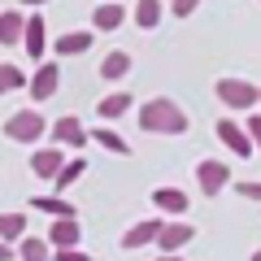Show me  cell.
I'll list each match as a JSON object with an SVG mask.
<instances>
[{"instance_id":"obj_1","label":"cell","mask_w":261,"mask_h":261,"mask_svg":"<svg viewBox=\"0 0 261 261\" xmlns=\"http://www.w3.org/2000/svg\"><path fill=\"white\" fill-rule=\"evenodd\" d=\"M140 130H152V135H183L187 130V113L178 109L174 100L157 96V100H148L140 109Z\"/></svg>"},{"instance_id":"obj_2","label":"cell","mask_w":261,"mask_h":261,"mask_svg":"<svg viewBox=\"0 0 261 261\" xmlns=\"http://www.w3.org/2000/svg\"><path fill=\"white\" fill-rule=\"evenodd\" d=\"M44 130H48V122H44V113H39V109H18L9 122H5V135L18 140V144H35Z\"/></svg>"},{"instance_id":"obj_3","label":"cell","mask_w":261,"mask_h":261,"mask_svg":"<svg viewBox=\"0 0 261 261\" xmlns=\"http://www.w3.org/2000/svg\"><path fill=\"white\" fill-rule=\"evenodd\" d=\"M218 100L231 105V109H252L257 105V87L244 83V79H218Z\"/></svg>"},{"instance_id":"obj_4","label":"cell","mask_w":261,"mask_h":261,"mask_svg":"<svg viewBox=\"0 0 261 261\" xmlns=\"http://www.w3.org/2000/svg\"><path fill=\"white\" fill-rule=\"evenodd\" d=\"M196 183H200V192L205 196H214V192H222L226 183H231V170L222 166V161H200V166H196Z\"/></svg>"},{"instance_id":"obj_5","label":"cell","mask_w":261,"mask_h":261,"mask_svg":"<svg viewBox=\"0 0 261 261\" xmlns=\"http://www.w3.org/2000/svg\"><path fill=\"white\" fill-rule=\"evenodd\" d=\"M218 135H222V144L235 152V157H252V140H248V130H244V126H235L231 118H222V122H218Z\"/></svg>"},{"instance_id":"obj_6","label":"cell","mask_w":261,"mask_h":261,"mask_svg":"<svg viewBox=\"0 0 261 261\" xmlns=\"http://www.w3.org/2000/svg\"><path fill=\"white\" fill-rule=\"evenodd\" d=\"M27 92H31V100H35V105L48 100V96L57 92V65H39L35 74L27 79Z\"/></svg>"},{"instance_id":"obj_7","label":"cell","mask_w":261,"mask_h":261,"mask_svg":"<svg viewBox=\"0 0 261 261\" xmlns=\"http://www.w3.org/2000/svg\"><path fill=\"white\" fill-rule=\"evenodd\" d=\"M192 235H196V231H192L187 222H161V235H157V244H161V252H178L187 240H192Z\"/></svg>"},{"instance_id":"obj_8","label":"cell","mask_w":261,"mask_h":261,"mask_svg":"<svg viewBox=\"0 0 261 261\" xmlns=\"http://www.w3.org/2000/svg\"><path fill=\"white\" fill-rule=\"evenodd\" d=\"M53 140L57 144H70V148H83V144H87V130H83V122H79V118H61V122H53Z\"/></svg>"},{"instance_id":"obj_9","label":"cell","mask_w":261,"mask_h":261,"mask_svg":"<svg viewBox=\"0 0 261 261\" xmlns=\"http://www.w3.org/2000/svg\"><path fill=\"white\" fill-rule=\"evenodd\" d=\"M157 235H161V222H157V218H148V222H135L126 235H122V248H144V244H152Z\"/></svg>"},{"instance_id":"obj_10","label":"cell","mask_w":261,"mask_h":261,"mask_svg":"<svg viewBox=\"0 0 261 261\" xmlns=\"http://www.w3.org/2000/svg\"><path fill=\"white\" fill-rule=\"evenodd\" d=\"M79 240H83V231H79L74 218H57L53 231H48V244H61V248H74Z\"/></svg>"},{"instance_id":"obj_11","label":"cell","mask_w":261,"mask_h":261,"mask_svg":"<svg viewBox=\"0 0 261 261\" xmlns=\"http://www.w3.org/2000/svg\"><path fill=\"white\" fill-rule=\"evenodd\" d=\"M152 205L166 209V214H183L187 209V192L183 187H157V192H152Z\"/></svg>"},{"instance_id":"obj_12","label":"cell","mask_w":261,"mask_h":261,"mask_svg":"<svg viewBox=\"0 0 261 261\" xmlns=\"http://www.w3.org/2000/svg\"><path fill=\"white\" fill-rule=\"evenodd\" d=\"M122 18H126V9H122L118 0H109V5H96V13H92L96 31H118V27H122Z\"/></svg>"},{"instance_id":"obj_13","label":"cell","mask_w":261,"mask_h":261,"mask_svg":"<svg viewBox=\"0 0 261 261\" xmlns=\"http://www.w3.org/2000/svg\"><path fill=\"white\" fill-rule=\"evenodd\" d=\"M22 31H27V18H22L18 9H5V13H0V44H18Z\"/></svg>"},{"instance_id":"obj_14","label":"cell","mask_w":261,"mask_h":261,"mask_svg":"<svg viewBox=\"0 0 261 261\" xmlns=\"http://www.w3.org/2000/svg\"><path fill=\"white\" fill-rule=\"evenodd\" d=\"M22 44H27V53L39 61V53H44V44H48V39H44V18H39V13H35V18H27V31H22Z\"/></svg>"},{"instance_id":"obj_15","label":"cell","mask_w":261,"mask_h":261,"mask_svg":"<svg viewBox=\"0 0 261 261\" xmlns=\"http://www.w3.org/2000/svg\"><path fill=\"white\" fill-rule=\"evenodd\" d=\"M65 161H61V152L57 148H39L35 157H31V170H35V174H44V178H57V170H61Z\"/></svg>"},{"instance_id":"obj_16","label":"cell","mask_w":261,"mask_h":261,"mask_svg":"<svg viewBox=\"0 0 261 261\" xmlns=\"http://www.w3.org/2000/svg\"><path fill=\"white\" fill-rule=\"evenodd\" d=\"M92 39H96V35H87V31H70V35L57 39V53H61V57H79V53L92 48Z\"/></svg>"},{"instance_id":"obj_17","label":"cell","mask_w":261,"mask_h":261,"mask_svg":"<svg viewBox=\"0 0 261 261\" xmlns=\"http://www.w3.org/2000/svg\"><path fill=\"white\" fill-rule=\"evenodd\" d=\"M31 209H44V214H53V218H74V205L61 200V196H35Z\"/></svg>"},{"instance_id":"obj_18","label":"cell","mask_w":261,"mask_h":261,"mask_svg":"<svg viewBox=\"0 0 261 261\" xmlns=\"http://www.w3.org/2000/svg\"><path fill=\"white\" fill-rule=\"evenodd\" d=\"M87 140H96V144H105V148H109V152H118V157H126V152H130V144L122 140L118 130H109V126H96L92 135H87Z\"/></svg>"},{"instance_id":"obj_19","label":"cell","mask_w":261,"mask_h":261,"mask_svg":"<svg viewBox=\"0 0 261 261\" xmlns=\"http://www.w3.org/2000/svg\"><path fill=\"white\" fill-rule=\"evenodd\" d=\"M126 70H130V53H122V48H118V53H105V61H100V74L105 79H122Z\"/></svg>"},{"instance_id":"obj_20","label":"cell","mask_w":261,"mask_h":261,"mask_svg":"<svg viewBox=\"0 0 261 261\" xmlns=\"http://www.w3.org/2000/svg\"><path fill=\"white\" fill-rule=\"evenodd\" d=\"M135 22H140V31H152L161 22V0H140L135 5Z\"/></svg>"},{"instance_id":"obj_21","label":"cell","mask_w":261,"mask_h":261,"mask_svg":"<svg viewBox=\"0 0 261 261\" xmlns=\"http://www.w3.org/2000/svg\"><path fill=\"white\" fill-rule=\"evenodd\" d=\"M96 109H100V118H122V113L130 109V96L126 92H113V96H105Z\"/></svg>"},{"instance_id":"obj_22","label":"cell","mask_w":261,"mask_h":261,"mask_svg":"<svg viewBox=\"0 0 261 261\" xmlns=\"http://www.w3.org/2000/svg\"><path fill=\"white\" fill-rule=\"evenodd\" d=\"M22 231H27V218L22 214H0V240H22Z\"/></svg>"},{"instance_id":"obj_23","label":"cell","mask_w":261,"mask_h":261,"mask_svg":"<svg viewBox=\"0 0 261 261\" xmlns=\"http://www.w3.org/2000/svg\"><path fill=\"white\" fill-rule=\"evenodd\" d=\"M83 170H87V161H83V157H74V161H65V166L57 170V192H65V187L74 183V178L83 174Z\"/></svg>"},{"instance_id":"obj_24","label":"cell","mask_w":261,"mask_h":261,"mask_svg":"<svg viewBox=\"0 0 261 261\" xmlns=\"http://www.w3.org/2000/svg\"><path fill=\"white\" fill-rule=\"evenodd\" d=\"M18 87H27V74H22L18 65H0V96L18 92Z\"/></svg>"},{"instance_id":"obj_25","label":"cell","mask_w":261,"mask_h":261,"mask_svg":"<svg viewBox=\"0 0 261 261\" xmlns=\"http://www.w3.org/2000/svg\"><path fill=\"white\" fill-rule=\"evenodd\" d=\"M22 261H48V240H22Z\"/></svg>"},{"instance_id":"obj_26","label":"cell","mask_w":261,"mask_h":261,"mask_svg":"<svg viewBox=\"0 0 261 261\" xmlns=\"http://www.w3.org/2000/svg\"><path fill=\"white\" fill-rule=\"evenodd\" d=\"M235 192H240L244 200H261V183H248V178H244V183H235Z\"/></svg>"},{"instance_id":"obj_27","label":"cell","mask_w":261,"mask_h":261,"mask_svg":"<svg viewBox=\"0 0 261 261\" xmlns=\"http://www.w3.org/2000/svg\"><path fill=\"white\" fill-rule=\"evenodd\" d=\"M248 135H252V148H261V113H248Z\"/></svg>"},{"instance_id":"obj_28","label":"cell","mask_w":261,"mask_h":261,"mask_svg":"<svg viewBox=\"0 0 261 261\" xmlns=\"http://www.w3.org/2000/svg\"><path fill=\"white\" fill-rule=\"evenodd\" d=\"M170 9H174V18H187L196 9V0H170Z\"/></svg>"},{"instance_id":"obj_29","label":"cell","mask_w":261,"mask_h":261,"mask_svg":"<svg viewBox=\"0 0 261 261\" xmlns=\"http://www.w3.org/2000/svg\"><path fill=\"white\" fill-rule=\"evenodd\" d=\"M57 261H92V257L79 252V248H61V252H57Z\"/></svg>"},{"instance_id":"obj_30","label":"cell","mask_w":261,"mask_h":261,"mask_svg":"<svg viewBox=\"0 0 261 261\" xmlns=\"http://www.w3.org/2000/svg\"><path fill=\"white\" fill-rule=\"evenodd\" d=\"M9 257H13V248H9L5 240H0V261H9Z\"/></svg>"},{"instance_id":"obj_31","label":"cell","mask_w":261,"mask_h":261,"mask_svg":"<svg viewBox=\"0 0 261 261\" xmlns=\"http://www.w3.org/2000/svg\"><path fill=\"white\" fill-rule=\"evenodd\" d=\"M157 261H183V257H178V252H166V257H157Z\"/></svg>"},{"instance_id":"obj_32","label":"cell","mask_w":261,"mask_h":261,"mask_svg":"<svg viewBox=\"0 0 261 261\" xmlns=\"http://www.w3.org/2000/svg\"><path fill=\"white\" fill-rule=\"evenodd\" d=\"M22 5H44V0H22Z\"/></svg>"},{"instance_id":"obj_33","label":"cell","mask_w":261,"mask_h":261,"mask_svg":"<svg viewBox=\"0 0 261 261\" xmlns=\"http://www.w3.org/2000/svg\"><path fill=\"white\" fill-rule=\"evenodd\" d=\"M252 261H261V248H257V252H252Z\"/></svg>"},{"instance_id":"obj_34","label":"cell","mask_w":261,"mask_h":261,"mask_svg":"<svg viewBox=\"0 0 261 261\" xmlns=\"http://www.w3.org/2000/svg\"><path fill=\"white\" fill-rule=\"evenodd\" d=\"M257 105H261V92H257Z\"/></svg>"}]
</instances>
